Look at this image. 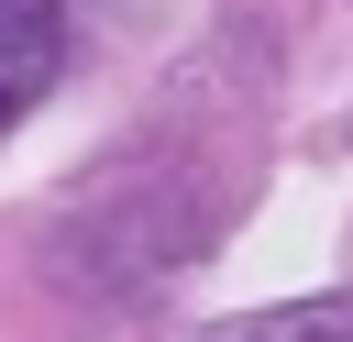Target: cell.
<instances>
[{"label": "cell", "mask_w": 353, "mask_h": 342, "mask_svg": "<svg viewBox=\"0 0 353 342\" xmlns=\"http://www.w3.org/2000/svg\"><path fill=\"white\" fill-rule=\"evenodd\" d=\"M66 77V0H0V132Z\"/></svg>", "instance_id": "1"}, {"label": "cell", "mask_w": 353, "mask_h": 342, "mask_svg": "<svg viewBox=\"0 0 353 342\" xmlns=\"http://www.w3.org/2000/svg\"><path fill=\"white\" fill-rule=\"evenodd\" d=\"M210 342H353V298H287V309L221 320Z\"/></svg>", "instance_id": "2"}]
</instances>
